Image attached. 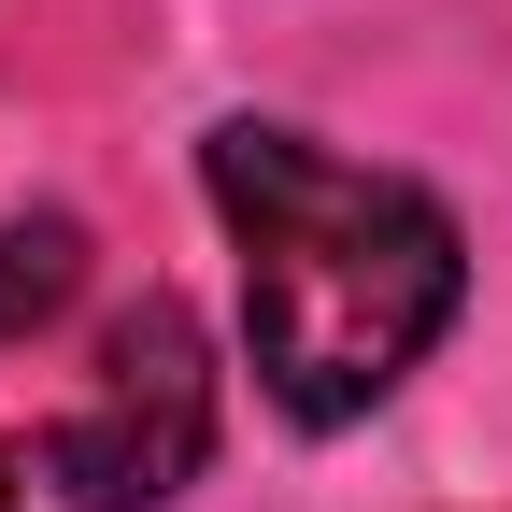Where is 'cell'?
<instances>
[{"label": "cell", "mask_w": 512, "mask_h": 512, "mask_svg": "<svg viewBox=\"0 0 512 512\" xmlns=\"http://www.w3.org/2000/svg\"><path fill=\"white\" fill-rule=\"evenodd\" d=\"M72 299H86V228L72 214H15V228H0V342L43 328V313H72ZM0 512H29L15 441H0Z\"/></svg>", "instance_id": "cell-3"}, {"label": "cell", "mask_w": 512, "mask_h": 512, "mask_svg": "<svg viewBox=\"0 0 512 512\" xmlns=\"http://www.w3.org/2000/svg\"><path fill=\"white\" fill-rule=\"evenodd\" d=\"M214 456V342L171 285H143L43 413V484L72 512H171Z\"/></svg>", "instance_id": "cell-2"}, {"label": "cell", "mask_w": 512, "mask_h": 512, "mask_svg": "<svg viewBox=\"0 0 512 512\" xmlns=\"http://www.w3.org/2000/svg\"><path fill=\"white\" fill-rule=\"evenodd\" d=\"M200 185L242 242V342L285 427H356L427 370V342L470 299V242L456 214L399 171L328 157L285 114H228L200 128Z\"/></svg>", "instance_id": "cell-1"}]
</instances>
